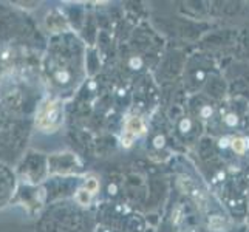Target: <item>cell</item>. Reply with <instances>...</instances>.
I'll use <instances>...</instances> for the list:
<instances>
[{"label":"cell","mask_w":249,"mask_h":232,"mask_svg":"<svg viewBox=\"0 0 249 232\" xmlns=\"http://www.w3.org/2000/svg\"><path fill=\"white\" fill-rule=\"evenodd\" d=\"M59 118H61V106H59V102L48 101L42 107L37 116V125L44 128V130H53L59 124Z\"/></svg>","instance_id":"cell-1"},{"label":"cell","mask_w":249,"mask_h":232,"mask_svg":"<svg viewBox=\"0 0 249 232\" xmlns=\"http://www.w3.org/2000/svg\"><path fill=\"white\" fill-rule=\"evenodd\" d=\"M144 132V125H142V121L140 118H130L127 123V136L124 138V143L125 145H130L132 140L135 138L136 135H141Z\"/></svg>","instance_id":"cell-2"},{"label":"cell","mask_w":249,"mask_h":232,"mask_svg":"<svg viewBox=\"0 0 249 232\" xmlns=\"http://www.w3.org/2000/svg\"><path fill=\"white\" fill-rule=\"evenodd\" d=\"M232 147H234V150L237 152V153H243L245 152V149H246V143H245V140H234V144H232Z\"/></svg>","instance_id":"cell-3"},{"label":"cell","mask_w":249,"mask_h":232,"mask_svg":"<svg viewBox=\"0 0 249 232\" xmlns=\"http://www.w3.org/2000/svg\"><path fill=\"white\" fill-rule=\"evenodd\" d=\"M78 198H79V201H81L82 204H87L89 200H90V196H89V194L85 192V191H81L79 195H78Z\"/></svg>","instance_id":"cell-4"},{"label":"cell","mask_w":249,"mask_h":232,"mask_svg":"<svg viewBox=\"0 0 249 232\" xmlns=\"http://www.w3.org/2000/svg\"><path fill=\"white\" fill-rule=\"evenodd\" d=\"M96 189H98V183L94 181V179H90L87 183V192H94Z\"/></svg>","instance_id":"cell-5"}]
</instances>
